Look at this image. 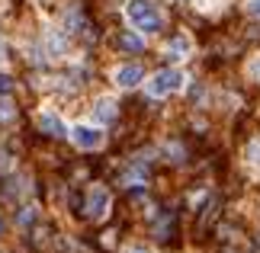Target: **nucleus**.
<instances>
[{
  "instance_id": "16",
  "label": "nucleus",
  "mask_w": 260,
  "mask_h": 253,
  "mask_svg": "<svg viewBox=\"0 0 260 253\" xmlns=\"http://www.w3.org/2000/svg\"><path fill=\"white\" fill-rule=\"evenodd\" d=\"M128 253H148V250H142V247H132V250H128Z\"/></svg>"
},
{
  "instance_id": "13",
  "label": "nucleus",
  "mask_w": 260,
  "mask_h": 253,
  "mask_svg": "<svg viewBox=\"0 0 260 253\" xmlns=\"http://www.w3.org/2000/svg\"><path fill=\"white\" fill-rule=\"evenodd\" d=\"M247 74H251L254 80H260V55L254 58V61H251V64H247Z\"/></svg>"
},
{
  "instance_id": "1",
  "label": "nucleus",
  "mask_w": 260,
  "mask_h": 253,
  "mask_svg": "<svg viewBox=\"0 0 260 253\" xmlns=\"http://www.w3.org/2000/svg\"><path fill=\"white\" fill-rule=\"evenodd\" d=\"M125 19L142 35H151V32H161L164 29V13L157 10V4H151V0H128L125 4Z\"/></svg>"
},
{
  "instance_id": "11",
  "label": "nucleus",
  "mask_w": 260,
  "mask_h": 253,
  "mask_svg": "<svg viewBox=\"0 0 260 253\" xmlns=\"http://www.w3.org/2000/svg\"><path fill=\"white\" fill-rule=\"evenodd\" d=\"M10 93H13V80L7 74H0V96H10Z\"/></svg>"
},
{
  "instance_id": "4",
  "label": "nucleus",
  "mask_w": 260,
  "mask_h": 253,
  "mask_svg": "<svg viewBox=\"0 0 260 253\" xmlns=\"http://www.w3.org/2000/svg\"><path fill=\"white\" fill-rule=\"evenodd\" d=\"M109 208H113V196H109L106 186H90L87 192V218L90 221H103L109 215Z\"/></svg>"
},
{
  "instance_id": "17",
  "label": "nucleus",
  "mask_w": 260,
  "mask_h": 253,
  "mask_svg": "<svg viewBox=\"0 0 260 253\" xmlns=\"http://www.w3.org/2000/svg\"><path fill=\"white\" fill-rule=\"evenodd\" d=\"M0 234H4V221H0Z\"/></svg>"
},
{
  "instance_id": "10",
  "label": "nucleus",
  "mask_w": 260,
  "mask_h": 253,
  "mask_svg": "<svg viewBox=\"0 0 260 253\" xmlns=\"http://www.w3.org/2000/svg\"><path fill=\"white\" fill-rule=\"evenodd\" d=\"M13 119H16V106L4 96V99H0V125H10Z\"/></svg>"
},
{
  "instance_id": "3",
  "label": "nucleus",
  "mask_w": 260,
  "mask_h": 253,
  "mask_svg": "<svg viewBox=\"0 0 260 253\" xmlns=\"http://www.w3.org/2000/svg\"><path fill=\"white\" fill-rule=\"evenodd\" d=\"M68 135H71V141L81 151H100V148L106 144V131L100 128V125H84L81 122V125H71V128H68Z\"/></svg>"
},
{
  "instance_id": "15",
  "label": "nucleus",
  "mask_w": 260,
  "mask_h": 253,
  "mask_svg": "<svg viewBox=\"0 0 260 253\" xmlns=\"http://www.w3.org/2000/svg\"><path fill=\"white\" fill-rule=\"evenodd\" d=\"M26 221H32V208H26L23 215H19V225H26Z\"/></svg>"
},
{
  "instance_id": "9",
  "label": "nucleus",
  "mask_w": 260,
  "mask_h": 253,
  "mask_svg": "<svg viewBox=\"0 0 260 253\" xmlns=\"http://www.w3.org/2000/svg\"><path fill=\"white\" fill-rule=\"evenodd\" d=\"M93 119H96L100 125L113 122V119H116V103H113V99H109V96H100L96 103H93Z\"/></svg>"
},
{
  "instance_id": "8",
  "label": "nucleus",
  "mask_w": 260,
  "mask_h": 253,
  "mask_svg": "<svg viewBox=\"0 0 260 253\" xmlns=\"http://www.w3.org/2000/svg\"><path fill=\"white\" fill-rule=\"evenodd\" d=\"M116 45L122 48V52H142V48H145V35L138 32V29H125V32H119Z\"/></svg>"
},
{
  "instance_id": "7",
  "label": "nucleus",
  "mask_w": 260,
  "mask_h": 253,
  "mask_svg": "<svg viewBox=\"0 0 260 253\" xmlns=\"http://www.w3.org/2000/svg\"><path fill=\"white\" fill-rule=\"evenodd\" d=\"M39 128H42L45 135H52V138H64L68 135V125L61 122V116H55V113H39Z\"/></svg>"
},
{
  "instance_id": "5",
  "label": "nucleus",
  "mask_w": 260,
  "mask_h": 253,
  "mask_svg": "<svg viewBox=\"0 0 260 253\" xmlns=\"http://www.w3.org/2000/svg\"><path fill=\"white\" fill-rule=\"evenodd\" d=\"M142 80H145V70L138 67V64H122V67L113 70V84L122 87V90H132V87L142 84Z\"/></svg>"
},
{
  "instance_id": "14",
  "label": "nucleus",
  "mask_w": 260,
  "mask_h": 253,
  "mask_svg": "<svg viewBox=\"0 0 260 253\" xmlns=\"http://www.w3.org/2000/svg\"><path fill=\"white\" fill-rule=\"evenodd\" d=\"M247 157H251V160H260V141H254V144L247 148Z\"/></svg>"
},
{
  "instance_id": "6",
  "label": "nucleus",
  "mask_w": 260,
  "mask_h": 253,
  "mask_svg": "<svg viewBox=\"0 0 260 253\" xmlns=\"http://www.w3.org/2000/svg\"><path fill=\"white\" fill-rule=\"evenodd\" d=\"M164 55H167V58H174V61H183V58L193 55V39H189L186 32H177L171 42H167Z\"/></svg>"
},
{
  "instance_id": "2",
  "label": "nucleus",
  "mask_w": 260,
  "mask_h": 253,
  "mask_svg": "<svg viewBox=\"0 0 260 253\" xmlns=\"http://www.w3.org/2000/svg\"><path fill=\"white\" fill-rule=\"evenodd\" d=\"M183 87H186V77H183V70H177V67H164V70H157V74L145 84V90H148V96H151V99H161V96L180 93Z\"/></svg>"
},
{
  "instance_id": "12",
  "label": "nucleus",
  "mask_w": 260,
  "mask_h": 253,
  "mask_svg": "<svg viewBox=\"0 0 260 253\" xmlns=\"http://www.w3.org/2000/svg\"><path fill=\"white\" fill-rule=\"evenodd\" d=\"M244 10H247V16L260 19V0H247V4H244Z\"/></svg>"
}]
</instances>
